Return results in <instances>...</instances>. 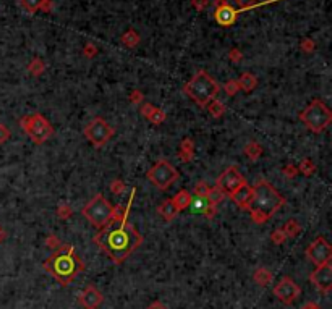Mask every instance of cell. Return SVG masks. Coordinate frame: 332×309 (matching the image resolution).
Here are the masks:
<instances>
[{
    "label": "cell",
    "instance_id": "1",
    "mask_svg": "<svg viewBox=\"0 0 332 309\" xmlns=\"http://www.w3.org/2000/svg\"><path fill=\"white\" fill-rule=\"evenodd\" d=\"M93 242L112 259V262L122 264L131 252L140 248L143 243V236L125 218V220L120 222L119 226H107V228H102L98 235L93 238Z\"/></svg>",
    "mask_w": 332,
    "mask_h": 309
},
{
    "label": "cell",
    "instance_id": "2",
    "mask_svg": "<svg viewBox=\"0 0 332 309\" xmlns=\"http://www.w3.org/2000/svg\"><path fill=\"white\" fill-rule=\"evenodd\" d=\"M285 198H283L277 190H275L271 183L261 180L253 188L251 201L248 204L246 210L250 212L254 224H266L275 212L285 204Z\"/></svg>",
    "mask_w": 332,
    "mask_h": 309
},
{
    "label": "cell",
    "instance_id": "3",
    "mask_svg": "<svg viewBox=\"0 0 332 309\" xmlns=\"http://www.w3.org/2000/svg\"><path fill=\"white\" fill-rule=\"evenodd\" d=\"M43 267L49 276H52L64 286L70 285L85 269L73 246H67V248H60L59 251H55L51 258L44 260Z\"/></svg>",
    "mask_w": 332,
    "mask_h": 309
},
{
    "label": "cell",
    "instance_id": "4",
    "mask_svg": "<svg viewBox=\"0 0 332 309\" xmlns=\"http://www.w3.org/2000/svg\"><path fill=\"white\" fill-rule=\"evenodd\" d=\"M220 86L216 83V80L209 76V73L201 70L193 76L188 83L185 84V94L193 99L199 107H206V104L212 99H216Z\"/></svg>",
    "mask_w": 332,
    "mask_h": 309
},
{
    "label": "cell",
    "instance_id": "5",
    "mask_svg": "<svg viewBox=\"0 0 332 309\" xmlns=\"http://www.w3.org/2000/svg\"><path fill=\"white\" fill-rule=\"evenodd\" d=\"M81 216L86 217V220H89L93 226L102 230L112 222V206L107 202V199L102 194H96L81 209Z\"/></svg>",
    "mask_w": 332,
    "mask_h": 309
},
{
    "label": "cell",
    "instance_id": "6",
    "mask_svg": "<svg viewBox=\"0 0 332 309\" xmlns=\"http://www.w3.org/2000/svg\"><path fill=\"white\" fill-rule=\"evenodd\" d=\"M300 120L311 130L313 133L324 132L332 122V112L322 100H313L311 104L300 114Z\"/></svg>",
    "mask_w": 332,
    "mask_h": 309
},
{
    "label": "cell",
    "instance_id": "7",
    "mask_svg": "<svg viewBox=\"0 0 332 309\" xmlns=\"http://www.w3.org/2000/svg\"><path fill=\"white\" fill-rule=\"evenodd\" d=\"M20 126L25 130L28 138L34 144H44L47 140H51L54 134V126L41 114L23 116V118L20 120Z\"/></svg>",
    "mask_w": 332,
    "mask_h": 309
},
{
    "label": "cell",
    "instance_id": "8",
    "mask_svg": "<svg viewBox=\"0 0 332 309\" xmlns=\"http://www.w3.org/2000/svg\"><path fill=\"white\" fill-rule=\"evenodd\" d=\"M146 176L156 188L165 191L178 180V172L167 160H159V162L154 164L153 168L148 172Z\"/></svg>",
    "mask_w": 332,
    "mask_h": 309
},
{
    "label": "cell",
    "instance_id": "9",
    "mask_svg": "<svg viewBox=\"0 0 332 309\" xmlns=\"http://www.w3.org/2000/svg\"><path fill=\"white\" fill-rule=\"evenodd\" d=\"M85 136L94 148H102L104 144L114 136V130L104 118L96 116V118L93 122H89V125L85 128Z\"/></svg>",
    "mask_w": 332,
    "mask_h": 309
},
{
    "label": "cell",
    "instance_id": "10",
    "mask_svg": "<svg viewBox=\"0 0 332 309\" xmlns=\"http://www.w3.org/2000/svg\"><path fill=\"white\" fill-rule=\"evenodd\" d=\"M306 258L316 267L330 264V259H332V246H330V243L324 236H317L314 242L308 246Z\"/></svg>",
    "mask_w": 332,
    "mask_h": 309
},
{
    "label": "cell",
    "instance_id": "11",
    "mask_svg": "<svg viewBox=\"0 0 332 309\" xmlns=\"http://www.w3.org/2000/svg\"><path fill=\"white\" fill-rule=\"evenodd\" d=\"M301 294V288L296 284L293 278L290 277H283L277 285L274 286V296L277 298L280 303L283 304H293L298 296Z\"/></svg>",
    "mask_w": 332,
    "mask_h": 309
},
{
    "label": "cell",
    "instance_id": "12",
    "mask_svg": "<svg viewBox=\"0 0 332 309\" xmlns=\"http://www.w3.org/2000/svg\"><path fill=\"white\" fill-rule=\"evenodd\" d=\"M214 6H216L214 20H216L219 26H222V28H230V26L237 22L238 10H235L227 0H214Z\"/></svg>",
    "mask_w": 332,
    "mask_h": 309
},
{
    "label": "cell",
    "instance_id": "13",
    "mask_svg": "<svg viewBox=\"0 0 332 309\" xmlns=\"http://www.w3.org/2000/svg\"><path fill=\"white\" fill-rule=\"evenodd\" d=\"M245 183H246L245 178L241 176L240 172L235 168V167H229L222 175L217 178V184H216V186H219L225 194H227V193L230 194L232 191H235L237 188H240L241 184H245Z\"/></svg>",
    "mask_w": 332,
    "mask_h": 309
},
{
    "label": "cell",
    "instance_id": "14",
    "mask_svg": "<svg viewBox=\"0 0 332 309\" xmlns=\"http://www.w3.org/2000/svg\"><path fill=\"white\" fill-rule=\"evenodd\" d=\"M311 284L316 286V290L327 294L332 290V267L330 264L316 267V270L309 276Z\"/></svg>",
    "mask_w": 332,
    "mask_h": 309
},
{
    "label": "cell",
    "instance_id": "15",
    "mask_svg": "<svg viewBox=\"0 0 332 309\" xmlns=\"http://www.w3.org/2000/svg\"><path fill=\"white\" fill-rule=\"evenodd\" d=\"M78 303L83 309H98L104 303V294L94 285H88L80 293Z\"/></svg>",
    "mask_w": 332,
    "mask_h": 309
},
{
    "label": "cell",
    "instance_id": "16",
    "mask_svg": "<svg viewBox=\"0 0 332 309\" xmlns=\"http://www.w3.org/2000/svg\"><path fill=\"white\" fill-rule=\"evenodd\" d=\"M229 196H230L232 201L238 206V208L246 209V208H248V204H250V201H251L253 188H251V186H248V184L245 183V184H241L240 188H237L235 191H232V193H230Z\"/></svg>",
    "mask_w": 332,
    "mask_h": 309
},
{
    "label": "cell",
    "instance_id": "17",
    "mask_svg": "<svg viewBox=\"0 0 332 309\" xmlns=\"http://www.w3.org/2000/svg\"><path fill=\"white\" fill-rule=\"evenodd\" d=\"M20 4H22V6L28 13H36L39 10L49 13L52 8L51 0H20Z\"/></svg>",
    "mask_w": 332,
    "mask_h": 309
},
{
    "label": "cell",
    "instance_id": "18",
    "mask_svg": "<svg viewBox=\"0 0 332 309\" xmlns=\"http://www.w3.org/2000/svg\"><path fill=\"white\" fill-rule=\"evenodd\" d=\"M178 156L183 162H191L195 159V142H193V140L186 138L182 141L178 149Z\"/></svg>",
    "mask_w": 332,
    "mask_h": 309
},
{
    "label": "cell",
    "instance_id": "19",
    "mask_svg": "<svg viewBox=\"0 0 332 309\" xmlns=\"http://www.w3.org/2000/svg\"><path fill=\"white\" fill-rule=\"evenodd\" d=\"M253 278L259 286H267L274 282V274L269 269H266V267H259V269L254 270Z\"/></svg>",
    "mask_w": 332,
    "mask_h": 309
},
{
    "label": "cell",
    "instance_id": "20",
    "mask_svg": "<svg viewBox=\"0 0 332 309\" xmlns=\"http://www.w3.org/2000/svg\"><path fill=\"white\" fill-rule=\"evenodd\" d=\"M157 212H159V216H161L165 222H172L178 216V210L175 209V206L172 204L170 199H169V201H164L161 206H159Z\"/></svg>",
    "mask_w": 332,
    "mask_h": 309
},
{
    "label": "cell",
    "instance_id": "21",
    "mask_svg": "<svg viewBox=\"0 0 332 309\" xmlns=\"http://www.w3.org/2000/svg\"><path fill=\"white\" fill-rule=\"evenodd\" d=\"M191 198H193V196L188 193V191H186V190H182V191H180V193H177L174 198H172L170 201H172V204L175 206V209H177L178 212H182V210H186V209H188Z\"/></svg>",
    "mask_w": 332,
    "mask_h": 309
},
{
    "label": "cell",
    "instance_id": "22",
    "mask_svg": "<svg viewBox=\"0 0 332 309\" xmlns=\"http://www.w3.org/2000/svg\"><path fill=\"white\" fill-rule=\"evenodd\" d=\"M237 81L240 84V89L245 92H251V91H254V88L258 86V78H256L253 73H248V72L241 74Z\"/></svg>",
    "mask_w": 332,
    "mask_h": 309
},
{
    "label": "cell",
    "instance_id": "23",
    "mask_svg": "<svg viewBox=\"0 0 332 309\" xmlns=\"http://www.w3.org/2000/svg\"><path fill=\"white\" fill-rule=\"evenodd\" d=\"M243 152H245V156H246L251 162H256V160H259L261 156H262V146H261L259 142L251 141V142H248L246 146H245Z\"/></svg>",
    "mask_w": 332,
    "mask_h": 309
},
{
    "label": "cell",
    "instance_id": "24",
    "mask_svg": "<svg viewBox=\"0 0 332 309\" xmlns=\"http://www.w3.org/2000/svg\"><path fill=\"white\" fill-rule=\"evenodd\" d=\"M206 110L211 116H214V118H220V116L225 114V106L220 100L212 99L206 104Z\"/></svg>",
    "mask_w": 332,
    "mask_h": 309
},
{
    "label": "cell",
    "instance_id": "25",
    "mask_svg": "<svg viewBox=\"0 0 332 309\" xmlns=\"http://www.w3.org/2000/svg\"><path fill=\"white\" fill-rule=\"evenodd\" d=\"M188 208H190V210L193 212V214H204V210L209 208V201H207L206 198L195 196V198H191Z\"/></svg>",
    "mask_w": 332,
    "mask_h": 309
},
{
    "label": "cell",
    "instance_id": "26",
    "mask_svg": "<svg viewBox=\"0 0 332 309\" xmlns=\"http://www.w3.org/2000/svg\"><path fill=\"white\" fill-rule=\"evenodd\" d=\"M282 230L287 235V238H295V236H298L300 233H301V225H300L298 220H295V218H290V220L285 225H283Z\"/></svg>",
    "mask_w": 332,
    "mask_h": 309
},
{
    "label": "cell",
    "instance_id": "27",
    "mask_svg": "<svg viewBox=\"0 0 332 309\" xmlns=\"http://www.w3.org/2000/svg\"><path fill=\"white\" fill-rule=\"evenodd\" d=\"M206 199L209 201V204L217 206L219 202H222L225 199V193L219 186H214V188H209V193H207Z\"/></svg>",
    "mask_w": 332,
    "mask_h": 309
},
{
    "label": "cell",
    "instance_id": "28",
    "mask_svg": "<svg viewBox=\"0 0 332 309\" xmlns=\"http://www.w3.org/2000/svg\"><path fill=\"white\" fill-rule=\"evenodd\" d=\"M44 70H46V65L41 58H34L31 60V64L28 65V72H30L33 76H41V74L44 73Z\"/></svg>",
    "mask_w": 332,
    "mask_h": 309
},
{
    "label": "cell",
    "instance_id": "29",
    "mask_svg": "<svg viewBox=\"0 0 332 309\" xmlns=\"http://www.w3.org/2000/svg\"><path fill=\"white\" fill-rule=\"evenodd\" d=\"M122 42L125 46H128V47H135V46L140 44V34H138L136 31H133V30H130L122 36Z\"/></svg>",
    "mask_w": 332,
    "mask_h": 309
},
{
    "label": "cell",
    "instance_id": "30",
    "mask_svg": "<svg viewBox=\"0 0 332 309\" xmlns=\"http://www.w3.org/2000/svg\"><path fill=\"white\" fill-rule=\"evenodd\" d=\"M298 172L303 175H306V176H311V175L316 174V166L311 159H303L301 164L298 166Z\"/></svg>",
    "mask_w": 332,
    "mask_h": 309
},
{
    "label": "cell",
    "instance_id": "31",
    "mask_svg": "<svg viewBox=\"0 0 332 309\" xmlns=\"http://www.w3.org/2000/svg\"><path fill=\"white\" fill-rule=\"evenodd\" d=\"M72 214H73V209L68 202H60L57 206V217L60 220H67V218L72 217Z\"/></svg>",
    "mask_w": 332,
    "mask_h": 309
},
{
    "label": "cell",
    "instance_id": "32",
    "mask_svg": "<svg viewBox=\"0 0 332 309\" xmlns=\"http://www.w3.org/2000/svg\"><path fill=\"white\" fill-rule=\"evenodd\" d=\"M165 118H167V115H165V112L161 110V108L154 107L153 114H151V115L148 116V122H151V123H153V125H161V123L165 122Z\"/></svg>",
    "mask_w": 332,
    "mask_h": 309
},
{
    "label": "cell",
    "instance_id": "33",
    "mask_svg": "<svg viewBox=\"0 0 332 309\" xmlns=\"http://www.w3.org/2000/svg\"><path fill=\"white\" fill-rule=\"evenodd\" d=\"M224 91H225L227 96H229V98H235V96H237L241 89H240V84H238L237 80H230L224 84Z\"/></svg>",
    "mask_w": 332,
    "mask_h": 309
},
{
    "label": "cell",
    "instance_id": "34",
    "mask_svg": "<svg viewBox=\"0 0 332 309\" xmlns=\"http://www.w3.org/2000/svg\"><path fill=\"white\" fill-rule=\"evenodd\" d=\"M110 191H112V194H117V196H120V194H123L125 193V183H123L122 180H114L112 183H110Z\"/></svg>",
    "mask_w": 332,
    "mask_h": 309
},
{
    "label": "cell",
    "instance_id": "35",
    "mask_svg": "<svg viewBox=\"0 0 332 309\" xmlns=\"http://www.w3.org/2000/svg\"><path fill=\"white\" fill-rule=\"evenodd\" d=\"M233 2H235V5L240 6L238 13H241L243 10H250V8H253V6H256L258 0H233Z\"/></svg>",
    "mask_w": 332,
    "mask_h": 309
},
{
    "label": "cell",
    "instance_id": "36",
    "mask_svg": "<svg viewBox=\"0 0 332 309\" xmlns=\"http://www.w3.org/2000/svg\"><path fill=\"white\" fill-rule=\"evenodd\" d=\"M207 193H209V186H207V184L203 183V182H199L196 186H195V190H193V194L199 196V198H206Z\"/></svg>",
    "mask_w": 332,
    "mask_h": 309
},
{
    "label": "cell",
    "instance_id": "37",
    "mask_svg": "<svg viewBox=\"0 0 332 309\" xmlns=\"http://www.w3.org/2000/svg\"><path fill=\"white\" fill-rule=\"evenodd\" d=\"M282 174L285 178H288V180H292V178H295L300 172H298V167L293 166V164H290V166H287L285 168H282Z\"/></svg>",
    "mask_w": 332,
    "mask_h": 309
},
{
    "label": "cell",
    "instance_id": "38",
    "mask_svg": "<svg viewBox=\"0 0 332 309\" xmlns=\"http://www.w3.org/2000/svg\"><path fill=\"white\" fill-rule=\"evenodd\" d=\"M271 240H272V243H274V244H282V243H285L287 235H285V233H283L282 228H280V230H274V232H272V235H271Z\"/></svg>",
    "mask_w": 332,
    "mask_h": 309
},
{
    "label": "cell",
    "instance_id": "39",
    "mask_svg": "<svg viewBox=\"0 0 332 309\" xmlns=\"http://www.w3.org/2000/svg\"><path fill=\"white\" fill-rule=\"evenodd\" d=\"M46 246L47 248H52V250H60L62 243L55 235H51V236H47V240H46Z\"/></svg>",
    "mask_w": 332,
    "mask_h": 309
},
{
    "label": "cell",
    "instance_id": "40",
    "mask_svg": "<svg viewBox=\"0 0 332 309\" xmlns=\"http://www.w3.org/2000/svg\"><path fill=\"white\" fill-rule=\"evenodd\" d=\"M143 99H144V96H143L141 91H138V89H135V91H131V94H130V102H131V104H133V106L143 104Z\"/></svg>",
    "mask_w": 332,
    "mask_h": 309
},
{
    "label": "cell",
    "instance_id": "41",
    "mask_svg": "<svg viewBox=\"0 0 332 309\" xmlns=\"http://www.w3.org/2000/svg\"><path fill=\"white\" fill-rule=\"evenodd\" d=\"M96 54H98V49H96V46H93V44H86V47L83 49V56H85L86 58L96 57Z\"/></svg>",
    "mask_w": 332,
    "mask_h": 309
},
{
    "label": "cell",
    "instance_id": "42",
    "mask_svg": "<svg viewBox=\"0 0 332 309\" xmlns=\"http://www.w3.org/2000/svg\"><path fill=\"white\" fill-rule=\"evenodd\" d=\"M314 42L311 39H305L301 42V50L305 52V54H311V52H314Z\"/></svg>",
    "mask_w": 332,
    "mask_h": 309
},
{
    "label": "cell",
    "instance_id": "43",
    "mask_svg": "<svg viewBox=\"0 0 332 309\" xmlns=\"http://www.w3.org/2000/svg\"><path fill=\"white\" fill-rule=\"evenodd\" d=\"M9 138H10L9 128H7L5 125H2V123H0V144H4L5 141H9Z\"/></svg>",
    "mask_w": 332,
    "mask_h": 309
},
{
    "label": "cell",
    "instance_id": "44",
    "mask_svg": "<svg viewBox=\"0 0 332 309\" xmlns=\"http://www.w3.org/2000/svg\"><path fill=\"white\" fill-rule=\"evenodd\" d=\"M203 216H204L206 218H209V220H211L212 217H216V216H217V206L209 204V208H207V209L204 210V214H203Z\"/></svg>",
    "mask_w": 332,
    "mask_h": 309
},
{
    "label": "cell",
    "instance_id": "45",
    "mask_svg": "<svg viewBox=\"0 0 332 309\" xmlns=\"http://www.w3.org/2000/svg\"><path fill=\"white\" fill-rule=\"evenodd\" d=\"M191 4L198 12H203L204 8H207V5H209V0H193Z\"/></svg>",
    "mask_w": 332,
    "mask_h": 309
},
{
    "label": "cell",
    "instance_id": "46",
    "mask_svg": "<svg viewBox=\"0 0 332 309\" xmlns=\"http://www.w3.org/2000/svg\"><path fill=\"white\" fill-rule=\"evenodd\" d=\"M153 110H154V106H153V104H143V107H141V115L148 120V116L153 114Z\"/></svg>",
    "mask_w": 332,
    "mask_h": 309
},
{
    "label": "cell",
    "instance_id": "47",
    "mask_svg": "<svg viewBox=\"0 0 332 309\" xmlns=\"http://www.w3.org/2000/svg\"><path fill=\"white\" fill-rule=\"evenodd\" d=\"M229 58L232 62H235V64H238V62H241V58H243V56H241V52L238 49H233L230 54H229Z\"/></svg>",
    "mask_w": 332,
    "mask_h": 309
},
{
    "label": "cell",
    "instance_id": "48",
    "mask_svg": "<svg viewBox=\"0 0 332 309\" xmlns=\"http://www.w3.org/2000/svg\"><path fill=\"white\" fill-rule=\"evenodd\" d=\"M146 309H167V306L162 304L161 301H154V303H151Z\"/></svg>",
    "mask_w": 332,
    "mask_h": 309
},
{
    "label": "cell",
    "instance_id": "49",
    "mask_svg": "<svg viewBox=\"0 0 332 309\" xmlns=\"http://www.w3.org/2000/svg\"><path fill=\"white\" fill-rule=\"evenodd\" d=\"M301 309H322L319 304H316V303H313V301H309V303H306V304H303L301 306Z\"/></svg>",
    "mask_w": 332,
    "mask_h": 309
},
{
    "label": "cell",
    "instance_id": "50",
    "mask_svg": "<svg viewBox=\"0 0 332 309\" xmlns=\"http://www.w3.org/2000/svg\"><path fill=\"white\" fill-rule=\"evenodd\" d=\"M5 236H7V233H5V230L2 228V226H0V243L4 242V240H5Z\"/></svg>",
    "mask_w": 332,
    "mask_h": 309
}]
</instances>
